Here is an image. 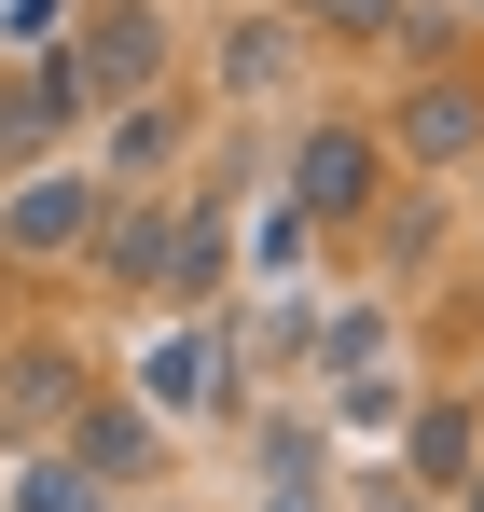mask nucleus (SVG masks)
Wrapping results in <instances>:
<instances>
[{"label":"nucleus","mask_w":484,"mask_h":512,"mask_svg":"<svg viewBox=\"0 0 484 512\" xmlns=\"http://www.w3.org/2000/svg\"><path fill=\"white\" fill-rule=\"evenodd\" d=\"M56 70H70L83 125L125 111V97H166V14H153V0H83V28H70Z\"/></svg>","instance_id":"1"},{"label":"nucleus","mask_w":484,"mask_h":512,"mask_svg":"<svg viewBox=\"0 0 484 512\" xmlns=\"http://www.w3.org/2000/svg\"><path fill=\"white\" fill-rule=\"evenodd\" d=\"M277 208L319 236V222H360L374 208V125H305L291 167H277Z\"/></svg>","instance_id":"2"},{"label":"nucleus","mask_w":484,"mask_h":512,"mask_svg":"<svg viewBox=\"0 0 484 512\" xmlns=\"http://www.w3.org/2000/svg\"><path fill=\"white\" fill-rule=\"evenodd\" d=\"M374 139H388L402 167H429V180H443V167H471V153H484V84L429 70V84H402V111H388Z\"/></svg>","instance_id":"3"},{"label":"nucleus","mask_w":484,"mask_h":512,"mask_svg":"<svg viewBox=\"0 0 484 512\" xmlns=\"http://www.w3.org/2000/svg\"><path fill=\"white\" fill-rule=\"evenodd\" d=\"M194 402H236V333L222 319H180L139 360V416H194Z\"/></svg>","instance_id":"4"},{"label":"nucleus","mask_w":484,"mask_h":512,"mask_svg":"<svg viewBox=\"0 0 484 512\" xmlns=\"http://www.w3.org/2000/svg\"><path fill=\"white\" fill-rule=\"evenodd\" d=\"M70 125H83V97H70V70H56V56L0 70V167H42V153H56Z\"/></svg>","instance_id":"5"},{"label":"nucleus","mask_w":484,"mask_h":512,"mask_svg":"<svg viewBox=\"0 0 484 512\" xmlns=\"http://www.w3.org/2000/svg\"><path fill=\"white\" fill-rule=\"evenodd\" d=\"M97 208H111V194H97V180H28V194H14V208H0V250H28V263H56L70 250V236H97Z\"/></svg>","instance_id":"6"},{"label":"nucleus","mask_w":484,"mask_h":512,"mask_svg":"<svg viewBox=\"0 0 484 512\" xmlns=\"http://www.w3.org/2000/svg\"><path fill=\"white\" fill-rule=\"evenodd\" d=\"M153 443H166V416H139V402H83V416H70V471H83V485H139Z\"/></svg>","instance_id":"7"},{"label":"nucleus","mask_w":484,"mask_h":512,"mask_svg":"<svg viewBox=\"0 0 484 512\" xmlns=\"http://www.w3.org/2000/svg\"><path fill=\"white\" fill-rule=\"evenodd\" d=\"M0 402L42 429V416H83L97 388H83V360H70V346H14V360H0Z\"/></svg>","instance_id":"8"},{"label":"nucleus","mask_w":484,"mask_h":512,"mask_svg":"<svg viewBox=\"0 0 484 512\" xmlns=\"http://www.w3.org/2000/svg\"><path fill=\"white\" fill-rule=\"evenodd\" d=\"M111 139H97V167L111 180H153L166 153H180V97H125V111H97Z\"/></svg>","instance_id":"9"},{"label":"nucleus","mask_w":484,"mask_h":512,"mask_svg":"<svg viewBox=\"0 0 484 512\" xmlns=\"http://www.w3.org/2000/svg\"><path fill=\"white\" fill-rule=\"evenodd\" d=\"M166 236H180V208H97V263L125 291H166Z\"/></svg>","instance_id":"10"},{"label":"nucleus","mask_w":484,"mask_h":512,"mask_svg":"<svg viewBox=\"0 0 484 512\" xmlns=\"http://www.w3.org/2000/svg\"><path fill=\"white\" fill-rule=\"evenodd\" d=\"M222 263H236L222 208H180V236H166V291H180V305H208V291H222Z\"/></svg>","instance_id":"11"},{"label":"nucleus","mask_w":484,"mask_h":512,"mask_svg":"<svg viewBox=\"0 0 484 512\" xmlns=\"http://www.w3.org/2000/svg\"><path fill=\"white\" fill-rule=\"evenodd\" d=\"M402 443H415V471H429V485H471V402H415Z\"/></svg>","instance_id":"12"},{"label":"nucleus","mask_w":484,"mask_h":512,"mask_svg":"<svg viewBox=\"0 0 484 512\" xmlns=\"http://www.w3.org/2000/svg\"><path fill=\"white\" fill-rule=\"evenodd\" d=\"M319 374L346 388V374H388V305H332L319 319Z\"/></svg>","instance_id":"13"},{"label":"nucleus","mask_w":484,"mask_h":512,"mask_svg":"<svg viewBox=\"0 0 484 512\" xmlns=\"http://www.w3.org/2000/svg\"><path fill=\"white\" fill-rule=\"evenodd\" d=\"M222 84L263 97V84H291V14H249L236 42H222Z\"/></svg>","instance_id":"14"},{"label":"nucleus","mask_w":484,"mask_h":512,"mask_svg":"<svg viewBox=\"0 0 484 512\" xmlns=\"http://www.w3.org/2000/svg\"><path fill=\"white\" fill-rule=\"evenodd\" d=\"M291 28H319V42H402V0H291Z\"/></svg>","instance_id":"15"},{"label":"nucleus","mask_w":484,"mask_h":512,"mask_svg":"<svg viewBox=\"0 0 484 512\" xmlns=\"http://www.w3.org/2000/svg\"><path fill=\"white\" fill-rule=\"evenodd\" d=\"M443 250V194H402V208H374V263H429Z\"/></svg>","instance_id":"16"},{"label":"nucleus","mask_w":484,"mask_h":512,"mask_svg":"<svg viewBox=\"0 0 484 512\" xmlns=\"http://www.w3.org/2000/svg\"><path fill=\"white\" fill-rule=\"evenodd\" d=\"M14 512H97V485H83L70 457H28L14 471Z\"/></svg>","instance_id":"17"},{"label":"nucleus","mask_w":484,"mask_h":512,"mask_svg":"<svg viewBox=\"0 0 484 512\" xmlns=\"http://www.w3.org/2000/svg\"><path fill=\"white\" fill-rule=\"evenodd\" d=\"M249 263H263V277H291V263H305V222H291V208H263V236H249Z\"/></svg>","instance_id":"18"},{"label":"nucleus","mask_w":484,"mask_h":512,"mask_svg":"<svg viewBox=\"0 0 484 512\" xmlns=\"http://www.w3.org/2000/svg\"><path fill=\"white\" fill-rule=\"evenodd\" d=\"M263 512H332V485H277V499H263Z\"/></svg>","instance_id":"19"},{"label":"nucleus","mask_w":484,"mask_h":512,"mask_svg":"<svg viewBox=\"0 0 484 512\" xmlns=\"http://www.w3.org/2000/svg\"><path fill=\"white\" fill-rule=\"evenodd\" d=\"M457 499H471V512H484V457H471V485H457Z\"/></svg>","instance_id":"20"}]
</instances>
